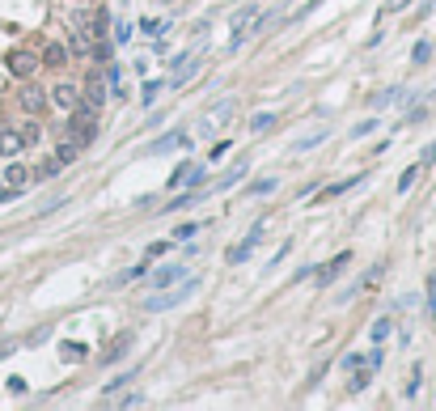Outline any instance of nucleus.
Listing matches in <instances>:
<instances>
[{"label":"nucleus","mask_w":436,"mask_h":411,"mask_svg":"<svg viewBox=\"0 0 436 411\" xmlns=\"http://www.w3.org/2000/svg\"><path fill=\"white\" fill-rule=\"evenodd\" d=\"M68 132H72V140H77L81 148L93 144V136H98V107L81 102L77 111H68Z\"/></svg>","instance_id":"f257e3e1"},{"label":"nucleus","mask_w":436,"mask_h":411,"mask_svg":"<svg viewBox=\"0 0 436 411\" xmlns=\"http://www.w3.org/2000/svg\"><path fill=\"white\" fill-rule=\"evenodd\" d=\"M195 288H199V276H195V280H187V276H182L174 293H157V297H148V301H144V310H153V314H161V310H174V305H182V301H187Z\"/></svg>","instance_id":"f03ea898"},{"label":"nucleus","mask_w":436,"mask_h":411,"mask_svg":"<svg viewBox=\"0 0 436 411\" xmlns=\"http://www.w3.org/2000/svg\"><path fill=\"white\" fill-rule=\"evenodd\" d=\"M47 102H51L56 111H64V115H68V111H77V107H81L85 98H81V85H72V81H56V85L47 89Z\"/></svg>","instance_id":"7ed1b4c3"},{"label":"nucleus","mask_w":436,"mask_h":411,"mask_svg":"<svg viewBox=\"0 0 436 411\" xmlns=\"http://www.w3.org/2000/svg\"><path fill=\"white\" fill-rule=\"evenodd\" d=\"M233 111H238V102H233V98H225V102H216V107L208 111V119L199 123V136H212V132H221V127L229 123V115H233Z\"/></svg>","instance_id":"20e7f679"},{"label":"nucleus","mask_w":436,"mask_h":411,"mask_svg":"<svg viewBox=\"0 0 436 411\" xmlns=\"http://www.w3.org/2000/svg\"><path fill=\"white\" fill-rule=\"evenodd\" d=\"M381 361H386V352H381V348H373V352H368V361H364V369L352 378V390H356V394H360V390H368V382H373V373L381 369Z\"/></svg>","instance_id":"39448f33"},{"label":"nucleus","mask_w":436,"mask_h":411,"mask_svg":"<svg viewBox=\"0 0 436 411\" xmlns=\"http://www.w3.org/2000/svg\"><path fill=\"white\" fill-rule=\"evenodd\" d=\"M258 238H263V221H258V225H250V233H246V238L229 250V263H246L250 254H254V246H258Z\"/></svg>","instance_id":"423d86ee"},{"label":"nucleus","mask_w":436,"mask_h":411,"mask_svg":"<svg viewBox=\"0 0 436 411\" xmlns=\"http://www.w3.org/2000/svg\"><path fill=\"white\" fill-rule=\"evenodd\" d=\"M47 107H51V102H47V93L38 85H22V111L26 115H42Z\"/></svg>","instance_id":"0eeeda50"},{"label":"nucleus","mask_w":436,"mask_h":411,"mask_svg":"<svg viewBox=\"0 0 436 411\" xmlns=\"http://www.w3.org/2000/svg\"><path fill=\"white\" fill-rule=\"evenodd\" d=\"M254 30V9H242L238 17H233V34H229V51H238L242 42H246V34Z\"/></svg>","instance_id":"6e6552de"},{"label":"nucleus","mask_w":436,"mask_h":411,"mask_svg":"<svg viewBox=\"0 0 436 411\" xmlns=\"http://www.w3.org/2000/svg\"><path fill=\"white\" fill-rule=\"evenodd\" d=\"M22 148H26V136L17 127H0V157H17Z\"/></svg>","instance_id":"1a4fd4ad"},{"label":"nucleus","mask_w":436,"mask_h":411,"mask_svg":"<svg viewBox=\"0 0 436 411\" xmlns=\"http://www.w3.org/2000/svg\"><path fill=\"white\" fill-rule=\"evenodd\" d=\"M38 64H42V60L30 56V51H13V56H9V72H13V77H30Z\"/></svg>","instance_id":"9d476101"},{"label":"nucleus","mask_w":436,"mask_h":411,"mask_svg":"<svg viewBox=\"0 0 436 411\" xmlns=\"http://www.w3.org/2000/svg\"><path fill=\"white\" fill-rule=\"evenodd\" d=\"M30 178H34V174H30V170H26L17 157H9V170H5V187H9V191H22Z\"/></svg>","instance_id":"9b49d317"},{"label":"nucleus","mask_w":436,"mask_h":411,"mask_svg":"<svg viewBox=\"0 0 436 411\" xmlns=\"http://www.w3.org/2000/svg\"><path fill=\"white\" fill-rule=\"evenodd\" d=\"M348 263H352V250H343V254H335V259H331V263H326V267H318V284H331V280H335V276H339V272H343Z\"/></svg>","instance_id":"f8f14e48"},{"label":"nucleus","mask_w":436,"mask_h":411,"mask_svg":"<svg viewBox=\"0 0 436 411\" xmlns=\"http://www.w3.org/2000/svg\"><path fill=\"white\" fill-rule=\"evenodd\" d=\"M242 178H246V162H238V166H233V170L221 178V183H216V187H208V191H199V195H212V191H229V187H238Z\"/></svg>","instance_id":"ddd939ff"},{"label":"nucleus","mask_w":436,"mask_h":411,"mask_svg":"<svg viewBox=\"0 0 436 411\" xmlns=\"http://www.w3.org/2000/svg\"><path fill=\"white\" fill-rule=\"evenodd\" d=\"M42 64H47V68H64V64H68V47H64V42H51V47L42 51Z\"/></svg>","instance_id":"4468645a"},{"label":"nucleus","mask_w":436,"mask_h":411,"mask_svg":"<svg viewBox=\"0 0 436 411\" xmlns=\"http://www.w3.org/2000/svg\"><path fill=\"white\" fill-rule=\"evenodd\" d=\"M187 272L182 267H157V276H153V288H170V284H178Z\"/></svg>","instance_id":"2eb2a0df"},{"label":"nucleus","mask_w":436,"mask_h":411,"mask_svg":"<svg viewBox=\"0 0 436 411\" xmlns=\"http://www.w3.org/2000/svg\"><path fill=\"white\" fill-rule=\"evenodd\" d=\"M178 144H187V132H166L161 140H153L148 153H170V148H178Z\"/></svg>","instance_id":"dca6fc26"},{"label":"nucleus","mask_w":436,"mask_h":411,"mask_svg":"<svg viewBox=\"0 0 436 411\" xmlns=\"http://www.w3.org/2000/svg\"><path fill=\"white\" fill-rule=\"evenodd\" d=\"M81 98L89 102V107H102V102H106V85L93 77V81H85V89H81Z\"/></svg>","instance_id":"f3484780"},{"label":"nucleus","mask_w":436,"mask_h":411,"mask_svg":"<svg viewBox=\"0 0 436 411\" xmlns=\"http://www.w3.org/2000/svg\"><path fill=\"white\" fill-rule=\"evenodd\" d=\"M364 178L356 174V178H348V183H331V187H326V191H318L313 199H335V195H343V191H352V187H360Z\"/></svg>","instance_id":"a211bd4d"},{"label":"nucleus","mask_w":436,"mask_h":411,"mask_svg":"<svg viewBox=\"0 0 436 411\" xmlns=\"http://www.w3.org/2000/svg\"><path fill=\"white\" fill-rule=\"evenodd\" d=\"M250 132H254V136H263V132H276V115H271V111H258V115L250 119Z\"/></svg>","instance_id":"6ab92c4d"},{"label":"nucleus","mask_w":436,"mask_h":411,"mask_svg":"<svg viewBox=\"0 0 436 411\" xmlns=\"http://www.w3.org/2000/svg\"><path fill=\"white\" fill-rule=\"evenodd\" d=\"M77 153H81V144H77V140H64V144L56 148V162H60V166H72Z\"/></svg>","instance_id":"aec40b11"},{"label":"nucleus","mask_w":436,"mask_h":411,"mask_svg":"<svg viewBox=\"0 0 436 411\" xmlns=\"http://www.w3.org/2000/svg\"><path fill=\"white\" fill-rule=\"evenodd\" d=\"M419 170H423V162H419V166H407V170L398 174V195H407V191L415 187V178H419Z\"/></svg>","instance_id":"412c9836"},{"label":"nucleus","mask_w":436,"mask_h":411,"mask_svg":"<svg viewBox=\"0 0 436 411\" xmlns=\"http://www.w3.org/2000/svg\"><path fill=\"white\" fill-rule=\"evenodd\" d=\"M106 26H111V13H106V9H98V13L89 17V30H93V38H106Z\"/></svg>","instance_id":"4be33fe9"},{"label":"nucleus","mask_w":436,"mask_h":411,"mask_svg":"<svg viewBox=\"0 0 436 411\" xmlns=\"http://www.w3.org/2000/svg\"><path fill=\"white\" fill-rule=\"evenodd\" d=\"M368 339H373V343H386V339H390V318H377L373 331H368Z\"/></svg>","instance_id":"5701e85b"},{"label":"nucleus","mask_w":436,"mask_h":411,"mask_svg":"<svg viewBox=\"0 0 436 411\" xmlns=\"http://www.w3.org/2000/svg\"><path fill=\"white\" fill-rule=\"evenodd\" d=\"M157 93H161V81H144V89H140L144 107H153V102H157Z\"/></svg>","instance_id":"b1692460"},{"label":"nucleus","mask_w":436,"mask_h":411,"mask_svg":"<svg viewBox=\"0 0 436 411\" xmlns=\"http://www.w3.org/2000/svg\"><path fill=\"white\" fill-rule=\"evenodd\" d=\"M89 51H93V42L85 34H72V56H89Z\"/></svg>","instance_id":"393cba45"},{"label":"nucleus","mask_w":436,"mask_h":411,"mask_svg":"<svg viewBox=\"0 0 436 411\" xmlns=\"http://www.w3.org/2000/svg\"><path fill=\"white\" fill-rule=\"evenodd\" d=\"M423 305H428V314L436 318V276H428V297H423Z\"/></svg>","instance_id":"a878e982"},{"label":"nucleus","mask_w":436,"mask_h":411,"mask_svg":"<svg viewBox=\"0 0 436 411\" xmlns=\"http://www.w3.org/2000/svg\"><path fill=\"white\" fill-rule=\"evenodd\" d=\"M276 187H280L276 178H258V183H254L250 191H254V195H271V191H276Z\"/></svg>","instance_id":"bb28decb"},{"label":"nucleus","mask_w":436,"mask_h":411,"mask_svg":"<svg viewBox=\"0 0 436 411\" xmlns=\"http://www.w3.org/2000/svg\"><path fill=\"white\" fill-rule=\"evenodd\" d=\"M381 272H386V263H377V267H373V272H368V276H364V280L356 284V288H373V284L381 280Z\"/></svg>","instance_id":"cd10ccee"},{"label":"nucleus","mask_w":436,"mask_h":411,"mask_svg":"<svg viewBox=\"0 0 436 411\" xmlns=\"http://www.w3.org/2000/svg\"><path fill=\"white\" fill-rule=\"evenodd\" d=\"M166 250H170V242H153V246H148V254H144V263L161 259V254H166Z\"/></svg>","instance_id":"c85d7f7f"},{"label":"nucleus","mask_w":436,"mask_h":411,"mask_svg":"<svg viewBox=\"0 0 436 411\" xmlns=\"http://www.w3.org/2000/svg\"><path fill=\"white\" fill-rule=\"evenodd\" d=\"M64 356H68V361H81V356H85V343H64Z\"/></svg>","instance_id":"c756f323"},{"label":"nucleus","mask_w":436,"mask_h":411,"mask_svg":"<svg viewBox=\"0 0 436 411\" xmlns=\"http://www.w3.org/2000/svg\"><path fill=\"white\" fill-rule=\"evenodd\" d=\"M132 38V26L127 22H115V42H127Z\"/></svg>","instance_id":"7c9ffc66"},{"label":"nucleus","mask_w":436,"mask_h":411,"mask_svg":"<svg viewBox=\"0 0 436 411\" xmlns=\"http://www.w3.org/2000/svg\"><path fill=\"white\" fill-rule=\"evenodd\" d=\"M428 51H432L428 42H415V56H411V60H415V64H428Z\"/></svg>","instance_id":"2f4dec72"},{"label":"nucleus","mask_w":436,"mask_h":411,"mask_svg":"<svg viewBox=\"0 0 436 411\" xmlns=\"http://www.w3.org/2000/svg\"><path fill=\"white\" fill-rule=\"evenodd\" d=\"M407 5H411V0H386V9H381V13L390 17V13H398V9H407Z\"/></svg>","instance_id":"473e14b6"},{"label":"nucleus","mask_w":436,"mask_h":411,"mask_svg":"<svg viewBox=\"0 0 436 411\" xmlns=\"http://www.w3.org/2000/svg\"><path fill=\"white\" fill-rule=\"evenodd\" d=\"M373 127H377V119H364V123H356V127H352V136H368Z\"/></svg>","instance_id":"72a5a7b5"},{"label":"nucleus","mask_w":436,"mask_h":411,"mask_svg":"<svg viewBox=\"0 0 436 411\" xmlns=\"http://www.w3.org/2000/svg\"><path fill=\"white\" fill-rule=\"evenodd\" d=\"M182 178H191V166H178V170H174V174H170V187H178V183H182Z\"/></svg>","instance_id":"f704fd0d"},{"label":"nucleus","mask_w":436,"mask_h":411,"mask_svg":"<svg viewBox=\"0 0 436 411\" xmlns=\"http://www.w3.org/2000/svg\"><path fill=\"white\" fill-rule=\"evenodd\" d=\"M166 26H170V22H157V17H144V30H148V34H157V30H166Z\"/></svg>","instance_id":"c9c22d12"},{"label":"nucleus","mask_w":436,"mask_h":411,"mask_svg":"<svg viewBox=\"0 0 436 411\" xmlns=\"http://www.w3.org/2000/svg\"><path fill=\"white\" fill-rule=\"evenodd\" d=\"M22 136H26V144H34V140H38V123H26Z\"/></svg>","instance_id":"e433bc0d"},{"label":"nucleus","mask_w":436,"mask_h":411,"mask_svg":"<svg viewBox=\"0 0 436 411\" xmlns=\"http://www.w3.org/2000/svg\"><path fill=\"white\" fill-rule=\"evenodd\" d=\"M360 361H364V352H352V356H343V365H348V369H360Z\"/></svg>","instance_id":"4c0bfd02"},{"label":"nucleus","mask_w":436,"mask_h":411,"mask_svg":"<svg viewBox=\"0 0 436 411\" xmlns=\"http://www.w3.org/2000/svg\"><path fill=\"white\" fill-rule=\"evenodd\" d=\"M419 162H423V166H432V162H436V140H432V144L423 148V157H419Z\"/></svg>","instance_id":"58836bf2"},{"label":"nucleus","mask_w":436,"mask_h":411,"mask_svg":"<svg viewBox=\"0 0 436 411\" xmlns=\"http://www.w3.org/2000/svg\"><path fill=\"white\" fill-rule=\"evenodd\" d=\"M13 352H17V343H13V339H5V343H0V361H5V356H13Z\"/></svg>","instance_id":"ea45409f"},{"label":"nucleus","mask_w":436,"mask_h":411,"mask_svg":"<svg viewBox=\"0 0 436 411\" xmlns=\"http://www.w3.org/2000/svg\"><path fill=\"white\" fill-rule=\"evenodd\" d=\"M9 195H13V191H5V178H0V199H9Z\"/></svg>","instance_id":"a19ab883"}]
</instances>
